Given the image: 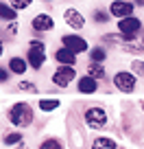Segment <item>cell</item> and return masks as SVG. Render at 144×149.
I'll return each instance as SVG.
<instances>
[{
    "label": "cell",
    "mask_w": 144,
    "mask_h": 149,
    "mask_svg": "<svg viewBox=\"0 0 144 149\" xmlns=\"http://www.w3.org/2000/svg\"><path fill=\"white\" fill-rule=\"evenodd\" d=\"M9 121L13 123V125H18V127L31 125V121H33L31 105H28V103H15V105L9 110Z\"/></svg>",
    "instance_id": "cell-1"
},
{
    "label": "cell",
    "mask_w": 144,
    "mask_h": 149,
    "mask_svg": "<svg viewBox=\"0 0 144 149\" xmlns=\"http://www.w3.org/2000/svg\"><path fill=\"white\" fill-rule=\"evenodd\" d=\"M85 123H88V127H92V130H101L107 123L105 110H103V107H90V110L85 112Z\"/></svg>",
    "instance_id": "cell-2"
},
{
    "label": "cell",
    "mask_w": 144,
    "mask_h": 149,
    "mask_svg": "<svg viewBox=\"0 0 144 149\" xmlns=\"http://www.w3.org/2000/svg\"><path fill=\"white\" fill-rule=\"evenodd\" d=\"M76 77L74 68L72 66H59V68L55 70V74H52V81H55L57 86H61V88H65V86H70V81Z\"/></svg>",
    "instance_id": "cell-3"
},
{
    "label": "cell",
    "mask_w": 144,
    "mask_h": 149,
    "mask_svg": "<svg viewBox=\"0 0 144 149\" xmlns=\"http://www.w3.org/2000/svg\"><path fill=\"white\" fill-rule=\"evenodd\" d=\"M118 29H120L122 35L135 37V35H138V31L142 29V22H140L138 18H133V15H129V18H122L120 22H118Z\"/></svg>",
    "instance_id": "cell-4"
},
{
    "label": "cell",
    "mask_w": 144,
    "mask_h": 149,
    "mask_svg": "<svg viewBox=\"0 0 144 149\" xmlns=\"http://www.w3.org/2000/svg\"><path fill=\"white\" fill-rule=\"evenodd\" d=\"M109 15H116V18H129L133 15V5L127 2V0H114L109 5Z\"/></svg>",
    "instance_id": "cell-5"
},
{
    "label": "cell",
    "mask_w": 144,
    "mask_h": 149,
    "mask_svg": "<svg viewBox=\"0 0 144 149\" xmlns=\"http://www.w3.org/2000/svg\"><path fill=\"white\" fill-rule=\"evenodd\" d=\"M114 84L122 92H133L135 90V74L133 72H118L114 77Z\"/></svg>",
    "instance_id": "cell-6"
},
{
    "label": "cell",
    "mask_w": 144,
    "mask_h": 149,
    "mask_svg": "<svg viewBox=\"0 0 144 149\" xmlns=\"http://www.w3.org/2000/svg\"><path fill=\"white\" fill-rule=\"evenodd\" d=\"M61 42H63V46L68 48V51L74 53V55L76 53H85L88 51V42H85L83 37H79V35H63Z\"/></svg>",
    "instance_id": "cell-7"
},
{
    "label": "cell",
    "mask_w": 144,
    "mask_h": 149,
    "mask_svg": "<svg viewBox=\"0 0 144 149\" xmlns=\"http://www.w3.org/2000/svg\"><path fill=\"white\" fill-rule=\"evenodd\" d=\"M63 20H65V24H68V26H72L74 31H79V29H83V26H85V18H83V13H81V11H76V9H65Z\"/></svg>",
    "instance_id": "cell-8"
},
{
    "label": "cell",
    "mask_w": 144,
    "mask_h": 149,
    "mask_svg": "<svg viewBox=\"0 0 144 149\" xmlns=\"http://www.w3.org/2000/svg\"><path fill=\"white\" fill-rule=\"evenodd\" d=\"M31 24H33V31H50L55 26V22H52V18L48 13H37Z\"/></svg>",
    "instance_id": "cell-9"
},
{
    "label": "cell",
    "mask_w": 144,
    "mask_h": 149,
    "mask_svg": "<svg viewBox=\"0 0 144 149\" xmlns=\"http://www.w3.org/2000/svg\"><path fill=\"white\" fill-rule=\"evenodd\" d=\"M26 61L33 66V68H42V64L46 61V53L44 51H35V48H28Z\"/></svg>",
    "instance_id": "cell-10"
},
{
    "label": "cell",
    "mask_w": 144,
    "mask_h": 149,
    "mask_svg": "<svg viewBox=\"0 0 144 149\" xmlns=\"http://www.w3.org/2000/svg\"><path fill=\"white\" fill-rule=\"evenodd\" d=\"M55 59L59 61V64H63V66H72L76 61V57H74V53L72 51H68V48H57V53H55Z\"/></svg>",
    "instance_id": "cell-11"
},
{
    "label": "cell",
    "mask_w": 144,
    "mask_h": 149,
    "mask_svg": "<svg viewBox=\"0 0 144 149\" xmlns=\"http://www.w3.org/2000/svg\"><path fill=\"white\" fill-rule=\"evenodd\" d=\"M96 88H98V84H96V79H92V77H83V79L79 81V92H83V94L96 92Z\"/></svg>",
    "instance_id": "cell-12"
},
{
    "label": "cell",
    "mask_w": 144,
    "mask_h": 149,
    "mask_svg": "<svg viewBox=\"0 0 144 149\" xmlns=\"http://www.w3.org/2000/svg\"><path fill=\"white\" fill-rule=\"evenodd\" d=\"M9 70H11V72H15V74H24V70H26V61H24L22 57H11Z\"/></svg>",
    "instance_id": "cell-13"
},
{
    "label": "cell",
    "mask_w": 144,
    "mask_h": 149,
    "mask_svg": "<svg viewBox=\"0 0 144 149\" xmlns=\"http://www.w3.org/2000/svg\"><path fill=\"white\" fill-rule=\"evenodd\" d=\"M15 15H18V11H15L11 5H5V2H0V18H2V20L15 22Z\"/></svg>",
    "instance_id": "cell-14"
},
{
    "label": "cell",
    "mask_w": 144,
    "mask_h": 149,
    "mask_svg": "<svg viewBox=\"0 0 144 149\" xmlns=\"http://www.w3.org/2000/svg\"><path fill=\"white\" fill-rule=\"evenodd\" d=\"M88 72L92 79H103L105 77V68H103L101 64H96V61H90L88 64Z\"/></svg>",
    "instance_id": "cell-15"
},
{
    "label": "cell",
    "mask_w": 144,
    "mask_h": 149,
    "mask_svg": "<svg viewBox=\"0 0 144 149\" xmlns=\"http://www.w3.org/2000/svg\"><path fill=\"white\" fill-rule=\"evenodd\" d=\"M92 149H116V143L112 138H96L92 143Z\"/></svg>",
    "instance_id": "cell-16"
},
{
    "label": "cell",
    "mask_w": 144,
    "mask_h": 149,
    "mask_svg": "<svg viewBox=\"0 0 144 149\" xmlns=\"http://www.w3.org/2000/svg\"><path fill=\"white\" fill-rule=\"evenodd\" d=\"M39 107L44 112H52L55 107H59V101L57 99H44V101H39Z\"/></svg>",
    "instance_id": "cell-17"
},
{
    "label": "cell",
    "mask_w": 144,
    "mask_h": 149,
    "mask_svg": "<svg viewBox=\"0 0 144 149\" xmlns=\"http://www.w3.org/2000/svg\"><path fill=\"white\" fill-rule=\"evenodd\" d=\"M31 2H33V0H9V5L13 7L15 11H20V9H26V7H31Z\"/></svg>",
    "instance_id": "cell-18"
},
{
    "label": "cell",
    "mask_w": 144,
    "mask_h": 149,
    "mask_svg": "<svg viewBox=\"0 0 144 149\" xmlns=\"http://www.w3.org/2000/svg\"><path fill=\"white\" fill-rule=\"evenodd\" d=\"M105 57H107V53L103 51V48H94L92 51V61H96V64H103Z\"/></svg>",
    "instance_id": "cell-19"
},
{
    "label": "cell",
    "mask_w": 144,
    "mask_h": 149,
    "mask_svg": "<svg viewBox=\"0 0 144 149\" xmlns=\"http://www.w3.org/2000/svg\"><path fill=\"white\" fill-rule=\"evenodd\" d=\"M20 140H22V134H20V132H13V134L5 136V145H15V143H20Z\"/></svg>",
    "instance_id": "cell-20"
},
{
    "label": "cell",
    "mask_w": 144,
    "mask_h": 149,
    "mask_svg": "<svg viewBox=\"0 0 144 149\" xmlns=\"http://www.w3.org/2000/svg\"><path fill=\"white\" fill-rule=\"evenodd\" d=\"M94 20H96L98 24H103V22H107V20H109V13H107V11H94Z\"/></svg>",
    "instance_id": "cell-21"
},
{
    "label": "cell",
    "mask_w": 144,
    "mask_h": 149,
    "mask_svg": "<svg viewBox=\"0 0 144 149\" xmlns=\"http://www.w3.org/2000/svg\"><path fill=\"white\" fill-rule=\"evenodd\" d=\"M39 149H61V145H59V140H46V143H42Z\"/></svg>",
    "instance_id": "cell-22"
},
{
    "label": "cell",
    "mask_w": 144,
    "mask_h": 149,
    "mask_svg": "<svg viewBox=\"0 0 144 149\" xmlns=\"http://www.w3.org/2000/svg\"><path fill=\"white\" fill-rule=\"evenodd\" d=\"M20 90H26V92H37L35 84H31V81H20Z\"/></svg>",
    "instance_id": "cell-23"
},
{
    "label": "cell",
    "mask_w": 144,
    "mask_h": 149,
    "mask_svg": "<svg viewBox=\"0 0 144 149\" xmlns=\"http://www.w3.org/2000/svg\"><path fill=\"white\" fill-rule=\"evenodd\" d=\"M133 72L144 77V61H133Z\"/></svg>",
    "instance_id": "cell-24"
},
{
    "label": "cell",
    "mask_w": 144,
    "mask_h": 149,
    "mask_svg": "<svg viewBox=\"0 0 144 149\" xmlns=\"http://www.w3.org/2000/svg\"><path fill=\"white\" fill-rule=\"evenodd\" d=\"M31 48H35V51H46V44L39 42V40H31Z\"/></svg>",
    "instance_id": "cell-25"
},
{
    "label": "cell",
    "mask_w": 144,
    "mask_h": 149,
    "mask_svg": "<svg viewBox=\"0 0 144 149\" xmlns=\"http://www.w3.org/2000/svg\"><path fill=\"white\" fill-rule=\"evenodd\" d=\"M9 79V72H7L5 68H0V84H2V81H7Z\"/></svg>",
    "instance_id": "cell-26"
},
{
    "label": "cell",
    "mask_w": 144,
    "mask_h": 149,
    "mask_svg": "<svg viewBox=\"0 0 144 149\" xmlns=\"http://www.w3.org/2000/svg\"><path fill=\"white\" fill-rule=\"evenodd\" d=\"M0 55H2V40H0Z\"/></svg>",
    "instance_id": "cell-27"
},
{
    "label": "cell",
    "mask_w": 144,
    "mask_h": 149,
    "mask_svg": "<svg viewBox=\"0 0 144 149\" xmlns=\"http://www.w3.org/2000/svg\"><path fill=\"white\" fill-rule=\"evenodd\" d=\"M135 2H138V5H144V0H135Z\"/></svg>",
    "instance_id": "cell-28"
},
{
    "label": "cell",
    "mask_w": 144,
    "mask_h": 149,
    "mask_svg": "<svg viewBox=\"0 0 144 149\" xmlns=\"http://www.w3.org/2000/svg\"><path fill=\"white\" fill-rule=\"evenodd\" d=\"M18 149H26V147H24V145H22V147H18Z\"/></svg>",
    "instance_id": "cell-29"
},
{
    "label": "cell",
    "mask_w": 144,
    "mask_h": 149,
    "mask_svg": "<svg viewBox=\"0 0 144 149\" xmlns=\"http://www.w3.org/2000/svg\"><path fill=\"white\" fill-rule=\"evenodd\" d=\"M142 44H144V37H142Z\"/></svg>",
    "instance_id": "cell-30"
},
{
    "label": "cell",
    "mask_w": 144,
    "mask_h": 149,
    "mask_svg": "<svg viewBox=\"0 0 144 149\" xmlns=\"http://www.w3.org/2000/svg\"><path fill=\"white\" fill-rule=\"evenodd\" d=\"M142 110H144V103H142Z\"/></svg>",
    "instance_id": "cell-31"
}]
</instances>
